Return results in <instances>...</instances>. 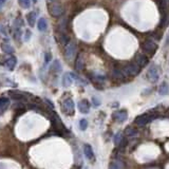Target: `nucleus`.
Segmentation results:
<instances>
[{"mask_svg": "<svg viewBox=\"0 0 169 169\" xmlns=\"http://www.w3.org/2000/svg\"><path fill=\"white\" fill-rule=\"evenodd\" d=\"M27 21L29 23L30 27H34L36 22H37V15H36V12L32 11L27 15Z\"/></svg>", "mask_w": 169, "mask_h": 169, "instance_id": "nucleus-13", "label": "nucleus"}, {"mask_svg": "<svg viewBox=\"0 0 169 169\" xmlns=\"http://www.w3.org/2000/svg\"><path fill=\"white\" fill-rule=\"evenodd\" d=\"M16 65H17V58L15 56H11L7 59V62H5V67L9 69L10 71H13L14 69H15Z\"/></svg>", "mask_w": 169, "mask_h": 169, "instance_id": "nucleus-14", "label": "nucleus"}, {"mask_svg": "<svg viewBox=\"0 0 169 169\" xmlns=\"http://www.w3.org/2000/svg\"><path fill=\"white\" fill-rule=\"evenodd\" d=\"M168 24V14L164 13L162 16V19H161V27H166Z\"/></svg>", "mask_w": 169, "mask_h": 169, "instance_id": "nucleus-30", "label": "nucleus"}, {"mask_svg": "<svg viewBox=\"0 0 169 169\" xmlns=\"http://www.w3.org/2000/svg\"><path fill=\"white\" fill-rule=\"evenodd\" d=\"M124 73L126 74V76H135L137 75L138 73L141 72V67L137 65V63H130L127 67H125L124 69Z\"/></svg>", "mask_w": 169, "mask_h": 169, "instance_id": "nucleus-4", "label": "nucleus"}, {"mask_svg": "<svg viewBox=\"0 0 169 169\" xmlns=\"http://www.w3.org/2000/svg\"><path fill=\"white\" fill-rule=\"evenodd\" d=\"M152 118H154V116H151L149 114H142V115L137 116V117L135 118L134 123L137 124V126L142 127V126H145L146 124H148Z\"/></svg>", "mask_w": 169, "mask_h": 169, "instance_id": "nucleus-8", "label": "nucleus"}, {"mask_svg": "<svg viewBox=\"0 0 169 169\" xmlns=\"http://www.w3.org/2000/svg\"><path fill=\"white\" fill-rule=\"evenodd\" d=\"M72 82H73V78H72L70 73H67L62 76V86L63 87H69V86H71Z\"/></svg>", "mask_w": 169, "mask_h": 169, "instance_id": "nucleus-20", "label": "nucleus"}, {"mask_svg": "<svg viewBox=\"0 0 169 169\" xmlns=\"http://www.w3.org/2000/svg\"><path fill=\"white\" fill-rule=\"evenodd\" d=\"M51 69L52 71H54V72H62V66H60V62H58V60H55V62H53V65L51 66Z\"/></svg>", "mask_w": 169, "mask_h": 169, "instance_id": "nucleus-24", "label": "nucleus"}, {"mask_svg": "<svg viewBox=\"0 0 169 169\" xmlns=\"http://www.w3.org/2000/svg\"><path fill=\"white\" fill-rule=\"evenodd\" d=\"M75 54H76V42L74 40H70L67 45H66L65 56L67 57V59L71 60L74 58Z\"/></svg>", "mask_w": 169, "mask_h": 169, "instance_id": "nucleus-2", "label": "nucleus"}, {"mask_svg": "<svg viewBox=\"0 0 169 169\" xmlns=\"http://www.w3.org/2000/svg\"><path fill=\"white\" fill-rule=\"evenodd\" d=\"M127 117H128V113L126 110H118V111L113 113V118L118 123H124L127 120Z\"/></svg>", "mask_w": 169, "mask_h": 169, "instance_id": "nucleus-9", "label": "nucleus"}, {"mask_svg": "<svg viewBox=\"0 0 169 169\" xmlns=\"http://www.w3.org/2000/svg\"><path fill=\"white\" fill-rule=\"evenodd\" d=\"M18 4L20 5L22 9H30V7H31V1H30V0H18Z\"/></svg>", "mask_w": 169, "mask_h": 169, "instance_id": "nucleus-25", "label": "nucleus"}, {"mask_svg": "<svg viewBox=\"0 0 169 169\" xmlns=\"http://www.w3.org/2000/svg\"><path fill=\"white\" fill-rule=\"evenodd\" d=\"M31 37H32V32L30 31L29 29L26 30V32H24V34H23V40L29 41L30 39H31Z\"/></svg>", "mask_w": 169, "mask_h": 169, "instance_id": "nucleus-31", "label": "nucleus"}, {"mask_svg": "<svg viewBox=\"0 0 169 169\" xmlns=\"http://www.w3.org/2000/svg\"><path fill=\"white\" fill-rule=\"evenodd\" d=\"M48 10L52 17H59L63 14V7L58 3H51L48 7Z\"/></svg>", "mask_w": 169, "mask_h": 169, "instance_id": "nucleus-6", "label": "nucleus"}, {"mask_svg": "<svg viewBox=\"0 0 169 169\" xmlns=\"http://www.w3.org/2000/svg\"><path fill=\"white\" fill-rule=\"evenodd\" d=\"M5 1H7V0H0V9H1L2 5L5 3Z\"/></svg>", "mask_w": 169, "mask_h": 169, "instance_id": "nucleus-37", "label": "nucleus"}, {"mask_svg": "<svg viewBox=\"0 0 169 169\" xmlns=\"http://www.w3.org/2000/svg\"><path fill=\"white\" fill-rule=\"evenodd\" d=\"M86 169H87V168H86Z\"/></svg>", "mask_w": 169, "mask_h": 169, "instance_id": "nucleus-40", "label": "nucleus"}, {"mask_svg": "<svg viewBox=\"0 0 169 169\" xmlns=\"http://www.w3.org/2000/svg\"><path fill=\"white\" fill-rule=\"evenodd\" d=\"M10 105V99L7 97H0V114L7 109Z\"/></svg>", "mask_w": 169, "mask_h": 169, "instance_id": "nucleus-17", "label": "nucleus"}, {"mask_svg": "<svg viewBox=\"0 0 169 169\" xmlns=\"http://www.w3.org/2000/svg\"><path fill=\"white\" fill-rule=\"evenodd\" d=\"M51 59H52V54L51 53H46L45 54V63L46 65L49 62H51Z\"/></svg>", "mask_w": 169, "mask_h": 169, "instance_id": "nucleus-34", "label": "nucleus"}, {"mask_svg": "<svg viewBox=\"0 0 169 169\" xmlns=\"http://www.w3.org/2000/svg\"><path fill=\"white\" fill-rule=\"evenodd\" d=\"M84 153L85 157H87L89 161H94L95 160V157H94V151L89 144H85L84 145Z\"/></svg>", "mask_w": 169, "mask_h": 169, "instance_id": "nucleus-12", "label": "nucleus"}, {"mask_svg": "<svg viewBox=\"0 0 169 169\" xmlns=\"http://www.w3.org/2000/svg\"><path fill=\"white\" fill-rule=\"evenodd\" d=\"M123 138H124V137H123V134L121 133V132H118V133H116V135L114 137V140H113V142H114V144L116 146H118L120 145V143L123 141Z\"/></svg>", "mask_w": 169, "mask_h": 169, "instance_id": "nucleus-27", "label": "nucleus"}, {"mask_svg": "<svg viewBox=\"0 0 169 169\" xmlns=\"http://www.w3.org/2000/svg\"><path fill=\"white\" fill-rule=\"evenodd\" d=\"M78 110L80 113H84V114H87L90 111V102L87 101V99H82L78 102Z\"/></svg>", "mask_w": 169, "mask_h": 169, "instance_id": "nucleus-10", "label": "nucleus"}, {"mask_svg": "<svg viewBox=\"0 0 169 169\" xmlns=\"http://www.w3.org/2000/svg\"><path fill=\"white\" fill-rule=\"evenodd\" d=\"M160 3H161L162 9L166 10V9H168V7H169V0H161Z\"/></svg>", "mask_w": 169, "mask_h": 169, "instance_id": "nucleus-33", "label": "nucleus"}, {"mask_svg": "<svg viewBox=\"0 0 169 169\" xmlns=\"http://www.w3.org/2000/svg\"><path fill=\"white\" fill-rule=\"evenodd\" d=\"M45 101H46V102H47V104H48V105H50V106H51V109H53V108H54V106H53V104H52V102H51V101H49L48 98H46Z\"/></svg>", "mask_w": 169, "mask_h": 169, "instance_id": "nucleus-36", "label": "nucleus"}, {"mask_svg": "<svg viewBox=\"0 0 169 169\" xmlns=\"http://www.w3.org/2000/svg\"><path fill=\"white\" fill-rule=\"evenodd\" d=\"M22 35V32H21V27H15L14 30V38L15 39L19 40L20 39V36Z\"/></svg>", "mask_w": 169, "mask_h": 169, "instance_id": "nucleus-29", "label": "nucleus"}, {"mask_svg": "<svg viewBox=\"0 0 169 169\" xmlns=\"http://www.w3.org/2000/svg\"><path fill=\"white\" fill-rule=\"evenodd\" d=\"M9 95L10 97L14 99V101H17V102H21V101H24L27 99V96H31L33 97V95H31L30 93H27V92H21V91H10L9 92Z\"/></svg>", "mask_w": 169, "mask_h": 169, "instance_id": "nucleus-5", "label": "nucleus"}, {"mask_svg": "<svg viewBox=\"0 0 169 169\" xmlns=\"http://www.w3.org/2000/svg\"><path fill=\"white\" fill-rule=\"evenodd\" d=\"M75 68L76 70H82V68H84V60H82V55H78L75 60Z\"/></svg>", "mask_w": 169, "mask_h": 169, "instance_id": "nucleus-22", "label": "nucleus"}, {"mask_svg": "<svg viewBox=\"0 0 169 169\" xmlns=\"http://www.w3.org/2000/svg\"><path fill=\"white\" fill-rule=\"evenodd\" d=\"M70 41V38H69V36L66 34V33H62L60 34V42L62 43V45H67V43Z\"/></svg>", "mask_w": 169, "mask_h": 169, "instance_id": "nucleus-26", "label": "nucleus"}, {"mask_svg": "<svg viewBox=\"0 0 169 169\" xmlns=\"http://www.w3.org/2000/svg\"><path fill=\"white\" fill-rule=\"evenodd\" d=\"M160 73H161L160 68L157 65H153L149 68L148 72H147V78L151 82H157L160 77Z\"/></svg>", "mask_w": 169, "mask_h": 169, "instance_id": "nucleus-3", "label": "nucleus"}, {"mask_svg": "<svg viewBox=\"0 0 169 169\" xmlns=\"http://www.w3.org/2000/svg\"><path fill=\"white\" fill-rule=\"evenodd\" d=\"M32 2H33V3H36V2H37V0H32Z\"/></svg>", "mask_w": 169, "mask_h": 169, "instance_id": "nucleus-38", "label": "nucleus"}, {"mask_svg": "<svg viewBox=\"0 0 169 169\" xmlns=\"http://www.w3.org/2000/svg\"><path fill=\"white\" fill-rule=\"evenodd\" d=\"M159 93L161 95H166L169 93V86L167 82H162V85L159 88Z\"/></svg>", "mask_w": 169, "mask_h": 169, "instance_id": "nucleus-21", "label": "nucleus"}, {"mask_svg": "<svg viewBox=\"0 0 169 169\" xmlns=\"http://www.w3.org/2000/svg\"><path fill=\"white\" fill-rule=\"evenodd\" d=\"M143 50L146 52L147 54H154L157 52V45L154 41H152V40H147L145 41V42L143 43Z\"/></svg>", "mask_w": 169, "mask_h": 169, "instance_id": "nucleus-7", "label": "nucleus"}, {"mask_svg": "<svg viewBox=\"0 0 169 169\" xmlns=\"http://www.w3.org/2000/svg\"><path fill=\"white\" fill-rule=\"evenodd\" d=\"M112 76L116 80H124L126 78V74L124 73V71L118 70V69H115V70L112 71Z\"/></svg>", "mask_w": 169, "mask_h": 169, "instance_id": "nucleus-16", "label": "nucleus"}, {"mask_svg": "<svg viewBox=\"0 0 169 169\" xmlns=\"http://www.w3.org/2000/svg\"><path fill=\"white\" fill-rule=\"evenodd\" d=\"M0 48H1L2 52L5 53V54H13L14 53V49H13V47L10 45V43L1 42V43H0Z\"/></svg>", "mask_w": 169, "mask_h": 169, "instance_id": "nucleus-18", "label": "nucleus"}, {"mask_svg": "<svg viewBox=\"0 0 169 169\" xmlns=\"http://www.w3.org/2000/svg\"><path fill=\"white\" fill-rule=\"evenodd\" d=\"M49 1H50V2H53V1H54V0H49Z\"/></svg>", "mask_w": 169, "mask_h": 169, "instance_id": "nucleus-39", "label": "nucleus"}, {"mask_svg": "<svg viewBox=\"0 0 169 169\" xmlns=\"http://www.w3.org/2000/svg\"><path fill=\"white\" fill-rule=\"evenodd\" d=\"M108 169H124V164L120 160L112 161V162L109 164V168Z\"/></svg>", "mask_w": 169, "mask_h": 169, "instance_id": "nucleus-19", "label": "nucleus"}, {"mask_svg": "<svg viewBox=\"0 0 169 169\" xmlns=\"http://www.w3.org/2000/svg\"><path fill=\"white\" fill-rule=\"evenodd\" d=\"M92 102H93V105H94L95 107H97V106H99V105H101V102H99L96 97H93V98H92Z\"/></svg>", "mask_w": 169, "mask_h": 169, "instance_id": "nucleus-35", "label": "nucleus"}, {"mask_svg": "<svg viewBox=\"0 0 169 169\" xmlns=\"http://www.w3.org/2000/svg\"><path fill=\"white\" fill-rule=\"evenodd\" d=\"M125 135L128 137H134V135H137V129L132 128V127H128V128H126V130H125Z\"/></svg>", "mask_w": 169, "mask_h": 169, "instance_id": "nucleus-23", "label": "nucleus"}, {"mask_svg": "<svg viewBox=\"0 0 169 169\" xmlns=\"http://www.w3.org/2000/svg\"><path fill=\"white\" fill-rule=\"evenodd\" d=\"M79 128L80 130H82V131H85V130L88 128V121L86 120V118H82V120L79 121Z\"/></svg>", "mask_w": 169, "mask_h": 169, "instance_id": "nucleus-28", "label": "nucleus"}, {"mask_svg": "<svg viewBox=\"0 0 169 169\" xmlns=\"http://www.w3.org/2000/svg\"><path fill=\"white\" fill-rule=\"evenodd\" d=\"M23 24V21L21 18H16L14 20V27H21V26Z\"/></svg>", "mask_w": 169, "mask_h": 169, "instance_id": "nucleus-32", "label": "nucleus"}, {"mask_svg": "<svg viewBox=\"0 0 169 169\" xmlns=\"http://www.w3.org/2000/svg\"><path fill=\"white\" fill-rule=\"evenodd\" d=\"M62 108L63 113L69 116H73L74 113H75V105H74L73 99L70 97L63 99L62 104Z\"/></svg>", "mask_w": 169, "mask_h": 169, "instance_id": "nucleus-1", "label": "nucleus"}, {"mask_svg": "<svg viewBox=\"0 0 169 169\" xmlns=\"http://www.w3.org/2000/svg\"><path fill=\"white\" fill-rule=\"evenodd\" d=\"M148 62H149V59L145 54H137V57H135V63H137L141 68L148 65Z\"/></svg>", "mask_w": 169, "mask_h": 169, "instance_id": "nucleus-11", "label": "nucleus"}, {"mask_svg": "<svg viewBox=\"0 0 169 169\" xmlns=\"http://www.w3.org/2000/svg\"><path fill=\"white\" fill-rule=\"evenodd\" d=\"M37 29L40 32H45L48 29V22H47V19L43 17H40L37 21Z\"/></svg>", "mask_w": 169, "mask_h": 169, "instance_id": "nucleus-15", "label": "nucleus"}]
</instances>
